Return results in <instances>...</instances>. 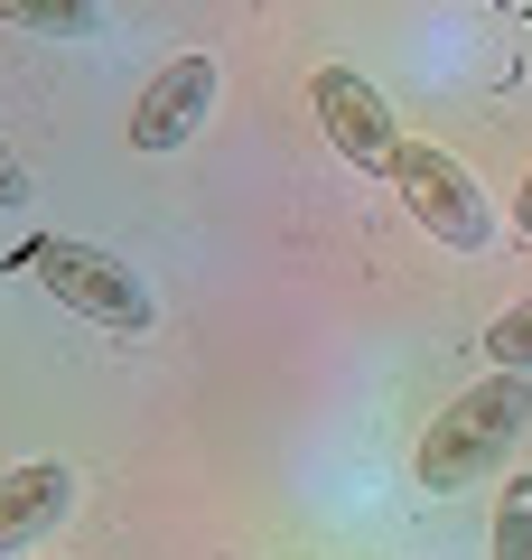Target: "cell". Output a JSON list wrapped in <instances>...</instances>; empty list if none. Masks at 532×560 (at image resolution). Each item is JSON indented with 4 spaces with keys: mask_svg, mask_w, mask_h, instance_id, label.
Masks as SVG:
<instances>
[{
    "mask_svg": "<svg viewBox=\"0 0 532 560\" xmlns=\"http://www.w3.org/2000/svg\"><path fill=\"white\" fill-rule=\"evenodd\" d=\"M513 224L532 234V168H523V187H513Z\"/></svg>",
    "mask_w": 532,
    "mask_h": 560,
    "instance_id": "8fae6325",
    "label": "cell"
},
{
    "mask_svg": "<svg viewBox=\"0 0 532 560\" xmlns=\"http://www.w3.org/2000/svg\"><path fill=\"white\" fill-rule=\"evenodd\" d=\"M28 271L57 290V308H76V318H94V327H113V337H140V327L159 318V300H150V280L131 271L122 253H103V243H28Z\"/></svg>",
    "mask_w": 532,
    "mask_h": 560,
    "instance_id": "3957f363",
    "label": "cell"
},
{
    "mask_svg": "<svg viewBox=\"0 0 532 560\" xmlns=\"http://www.w3.org/2000/svg\"><path fill=\"white\" fill-rule=\"evenodd\" d=\"M393 187H402V206H412V224L430 243H449V253H486L495 243V197L476 187L467 160L439 150V140H402L393 150Z\"/></svg>",
    "mask_w": 532,
    "mask_h": 560,
    "instance_id": "7a4b0ae2",
    "label": "cell"
},
{
    "mask_svg": "<svg viewBox=\"0 0 532 560\" xmlns=\"http://www.w3.org/2000/svg\"><path fill=\"white\" fill-rule=\"evenodd\" d=\"M0 20L38 28V38H103V0H0Z\"/></svg>",
    "mask_w": 532,
    "mask_h": 560,
    "instance_id": "52a82bcc",
    "label": "cell"
},
{
    "mask_svg": "<svg viewBox=\"0 0 532 560\" xmlns=\"http://www.w3.org/2000/svg\"><path fill=\"white\" fill-rule=\"evenodd\" d=\"M66 514H76V467H66V458L10 467V477H0V560H10V551H38Z\"/></svg>",
    "mask_w": 532,
    "mask_h": 560,
    "instance_id": "8992f818",
    "label": "cell"
},
{
    "mask_svg": "<svg viewBox=\"0 0 532 560\" xmlns=\"http://www.w3.org/2000/svg\"><path fill=\"white\" fill-rule=\"evenodd\" d=\"M38 560H57V551H38Z\"/></svg>",
    "mask_w": 532,
    "mask_h": 560,
    "instance_id": "7c38bea8",
    "label": "cell"
},
{
    "mask_svg": "<svg viewBox=\"0 0 532 560\" xmlns=\"http://www.w3.org/2000/svg\"><path fill=\"white\" fill-rule=\"evenodd\" d=\"M309 113H317V131H327V150L346 168H383V178H393L402 121H393V103L355 75V66H317V75H309Z\"/></svg>",
    "mask_w": 532,
    "mask_h": 560,
    "instance_id": "277c9868",
    "label": "cell"
},
{
    "mask_svg": "<svg viewBox=\"0 0 532 560\" xmlns=\"http://www.w3.org/2000/svg\"><path fill=\"white\" fill-rule=\"evenodd\" d=\"M216 94H224L216 57H169L150 84H140V103H131V150H150V160L187 150V140L206 131V113H216Z\"/></svg>",
    "mask_w": 532,
    "mask_h": 560,
    "instance_id": "5b68a950",
    "label": "cell"
},
{
    "mask_svg": "<svg viewBox=\"0 0 532 560\" xmlns=\"http://www.w3.org/2000/svg\"><path fill=\"white\" fill-rule=\"evenodd\" d=\"M486 355H495V374H532V290L486 327Z\"/></svg>",
    "mask_w": 532,
    "mask_h": 560,
    "instance_id": "ba28073f",
    "label": "cell"
},
{
    "mask_svg": "<svg viewBox=\"0 0 532 560\" xmlns=\"http://www.w3.org/2000/svg\"><path fill=\"white\" fill-rule=\"evenodd\" d=\"M495 560H532V477H505V504H495Z\"/></svg>",
    "mask_w": 532,
    "mask_h": 560,
    "instance_id": "9c48e42d",
    "label": "cell"
},
{
    "mask_svg": "<svg viewBox=\"0 0 532 560\" xmlns=\"http://www.w3.org/2000/svg\"><path fill=\"white\" fill-rule=\"evenodd\" d=\"M0 206H28V160L0 140Z\"/></svg>",
    "mask_w": 532,
    "mask_h": 560,
    "instance_id": "30bf717a",
    "label": "cell"
},
{
    "mask_svg": "<svg viewBox=\"0 0 532 560\" xmlns=\"http://www.w3.org/2000/svg\"><path fill=\"white\" fill-rule=\"evenodd\" d=\"M523 420H532V374H486L467 383V393H449L430 411V430H420V486L430 495H467V486L505 477V448L523 440Z\"/></svg>",
    "mask_w": 532,
    "mask_h": 560,
    "instance_id": "6da1fadb",
    "label": "cell"
}]
</instances>
